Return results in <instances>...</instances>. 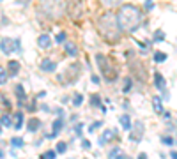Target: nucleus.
<instances>
[{"label": "nucleus", "instance_id": "nucleus-1", "mask_svg": "<svg viewBox=\"0 0 177 159\" xmlns=\"http://www.w3.org/2000/svg\"><path fill=\"white\" fill-rule=\"evenodd\" d=\"M117 25L124 32H133L142 25V12L136 5H122L117 14Z\"/></svg>", "mask_w": 177, "mask_h": 159}, {"label": "nucleus", "instance_id": "nucleus-2", "mask_svg": "<svg viewBox=\"0 0 177 159\" xmlns=\"http://www.w3.org/2000/svg\"><path fill=\"white\" fill-rule=\"evenodd\" d=\"M97 28L103 34V37H106L108 41H117L121 37V28L117 25V20L112 12H106L99 18V23H97Z\"/></svg>", "mask_w": 177, "mask_h": 159}, {"label": "nucleus", "instance_id": "nucleus-3", "mask_svg": "<svg viewBox=\"0 0 177 159\" xmlns=\"http://www.w3.org/2000/svg\"><path fill=\"white\" fill-rule=\"evenodd\" d=\"M96 62H97L99 69H101V74H103L104 78H106L108 81H115V78H117V67H115L114 60H112L110 57H106V55L97 53V55H96Z\"/></svg>", "mask_w": 177, "mask_h": 159}, {"label": "nucleus", "instance_id": "nucleus-4", "mask_svg": "<svg viewBox=\"0 0 177 159\" xmlns=\"http://www.w3.org/2000/svg\"><path fill=\"white\" fill-rule=\"evenodd\" d=\"M41 7L44 14H48L52 20H59V18H62L66 4H64V0H41Z\"/></svg>", "mask_w": 177, "mask_h": 159}, {"label": "nucleus", "instance_id": "nucleus-5", "mask_svg": "<svg viewBox=\"0 0 177 159\" xmlns=\"http://www.w3.org/2000/svg\"><path fill=\"white\" fill-rule=\"evenodd\" d=\"M0 50L4 53H12L14 50L20 53V41H14V39H11V37H4L2 41H0Z\"/></svg>", "mask_w": 177, "mask_h": 159}, {"label": "nucleus", "instance_id": "nucleus-6", "mask_svg": "<svg viewBox=\"0 0 177 159\" xmlns=\"http://www.w3.org/2000/svg\"><path fill=\"white\" fill-rule=\"evenodd\" d=\"M129 69H131L133 76H135L138 81H142V83H144V81L147 80V73H145V69H144V67L140 69V62L133 60V62H131V65H129Z\"/></svg>", "mask_w": 177, "mask_h": 159}, {"label": "nucleus", "instance_id": "nucleus-7", "mask_svg": "<svg viewBox=\"0 0 177 159\" xmlns=\"http://www.w3.org/2000/svg\"><path fill=\"white\" fill-rule=\"evenodd\" d=\"M57 69V64L53 62V60H48V58H44L41 62V71H46V73H52Z\"/></svg>", "mask_w": 177, "mask_h": 159}, {"label": "nucleus", "instance_id": "nucleus-8", "mask_svg": "<svg viewBox=\"0 0 177 159\" xmlns=\"http://www.w3.org/2000/svg\"><path fill=\"white\" fill-rule=\"evenodd\" d=\"M62 126H64L62 118L55 120V122H53V131H52V134H50L48 138H55V136H59V133H60V129H62Z\"/></svg>", "mask_w": 177, "mask_h": 159}, {"label": "nucleus", "instance_id": "nucleus-9", "mask_svg": "<svg viewBox=\"0 0 177 159\" xmlns=\"http://www.w3.org/2000/svg\"><path fill=\"white\" fill-rule=\"evenodd\" d=\"M37 44H39L41 48H50V44H52V41H50V35H48V34H43L41 37L37 39Z\"/></svg>", "mask_w": 177, "mask_h": 159}, {"label": "nucleus", "instance_id": "nucleus-10", "mask_svg": "<svg viewBox=\"0 0 177 159\" xmlns=\"http://www.w3.org/2000/svg\"><path fill=\"white\" fill-rule=\"evenodd\" d=\"M66 53L71 55V57H76V55H78V48H76V44H74V42H66Z\"/></svg>", "mask_w": 177, "mask_h": 159}, {"label": "nucleus", "instance_id": "nucleus-11", "mask_svg": "<svg viewBox=\"0 0 177 159\" xmlns=\"http://www.w3.org/2000/svg\"><path fill=\"white\" fill-rule=\"evenodd\" d=\"M27 127H29V131H30V133H34V131H37V129L41 127V120H37V118H30Z\"/></svg>", "mask_w": 177, "mask_h": 159}, {"label": "nucleus", "instance_id": "nucleus-12", "mask_svg": "<svg viewBox=\"0 0 177 159\" xmlns=\"http://www.w3.org/2000/svg\"><path fill=\"white\" fill-rule=\"evenodd\" d=\"M154 85L159 90H165V80H163V76L159 73H156V76H154Z\"/></svg>", "mask_w": 177, "mask_h": 159}, {"label": "nucleus", "instance_id": "nucleus-13", "mask_svg": "<svg viewBox=\"0 0 177 159\" xmlns=\"http://www.w3.org/2000/svg\"><path fill=\"white\" fill-rule=\"evenodd\" d=\"M112 134H115V131H112V129H106L103 133V138H99V145H104L108 140H112Z\"/></svg>", "mask_w": 177, "mask_h": 159}, {"label": "nucleus", "instance_id": "nucleus-14", "mask_svg": "<svg viewBox=\"0 0 177 159\" xmlns=\"http://www.w3.org/2000/svg\"><path fill=\"white\" fill-rule=\"evenodd\" d=\"M140 133H144V126H142V122H136L135 124V133H133V140H140Z\"/></svg>", "mask_w": 177, "mask_h": 159}, {"label": "nucleus", "instance_id": "nucleus-15", "mask_svg": "<svg viewBox=\"0 0 177 159\" xmlns=\"http://www.w3.org/2000/svg\"><path fill=\"white\" fill-rule=\"evenodd\" d=\"M121 126L124 127V129H131V118H129V115L121 117Z\"/></svg>", "mask_w": 177, "mask_h": 159}, {"label": "nucleus", "instance_id": "nucleus-16", "mask_svg": "<svg viewBox=\"0 0 177 159\" xmlns=\"http://www.w3.org/2000/svg\"><path fill=\"white\" fill-rule=\"evenodd\" d=\"M7 65H9V73H11V74H16L18 71H20V64L14 62V60H12V62H9Z\"/></svg>", "mask_w": 177, "mask_h": 159}, {"label": "nucleus", "instance_id": "nucleus-17", "mask_svg": "<svg viewBox=\"0 0 177 159\" xmlns=\"http://www.w3.org/2000/svg\"><path fill=\"white\" fill-rule=\"evenodd\" d=\"M14 92H16V95H18V99H20V101L25 99V90H23V87H21V85H16V87H14Z\"/></svg>", "mask_w": 177, "mask_h": 159}, {"label": "nucleus", "instance_id": "nucleus-18", "mask_svg": "<svg viewBox=\"0 0 177 159\" xmlns=\"http://www.w3.org/2000/svg\"><path fill=\"white\" fill-rule=\"evenodd\" d=\"M108 157L110 159H124L122 156H121V148H114V150L108 154Z\"/></svg>", "mask_w": 177, "mask_h": 159}, {"label": "nucleus", "instance_id": "nucleus-19", "mask_svg": "<svg viewBox=\"0 0 177 159\" xmlns=\"http://www.w3.org/2000/svg\"><path fill=\"white\" fill-rule=\"evenodd\" d=\"M14 118H16V129H21V126H23V115H21V111H18L16 115H14Z\"/></svg>", "mask_w": 177, "mask_h": 159}, {"label": "nucleus", "instance_id": "nucleus-20", "mask_svg": "<svg viewBox=\"0 0 177 159\" xmlns=\"http://www.w3.org/2000/svg\"><path fill=\"white\" fill-rule=\"evenodd\" d=\"M90 104H92V106H99L103 111L106 110V108H103V106H101V99H99L97 95H92V97H90Z\"/></svg>", "mask_w": 177, "mask_h": 159}, {"label": "nucleus", "instance_id": "nucleus-21", "mask_svg": "<svg viewBox=\"0 0 177 159\" xmlns=\"http://www.w3.org/2000/svg\"><path fill=\"white\" fill-rule=\"evenodd\" d=\"M55 150H57L59 154H64V152L67 150V143H66V141H59V143H57V148H55Z\"/></svg>", "mask_w": 177, "mask_h": 159}, {"label": "nucleus", "instance_id": "nucleus-22", "mask_svg": "<svg viewBox=\"0 0 177 159\" xmlns=\"http://www.w3.org/2000/svg\"><path fill=\"white\" fill-rule=\"evenodd\" d=\"M82 103H83V95H82V94H76L73 97V104L74 106H80Z\"/></svg>", "mask_w": 177, "mask_h": 159}, {"label": "nucleus", "instance_id": "nucleus-23", "mask_svg": "<svg viewBox=\"0 0 177 159\" xmlns=\"http://www.w3.org/2000/svg\"><path fill=\"white\" fill-rule=\"evenodd\" d=\"M55 156H57V152L55 150H48L46 154H43L41 159H55Z\"/></svg>", "mask_w": 177, "mask_h": 159}, {"label": "nucleus", "instance_id": "nucleus-24", "mask_svg": "<svg viewBox=\"0 0 177 159\" xmlns=\"http://www.w3.org/2000/svg\"><path fill=\"white\" fill-rule=\"evenodd\" d=\"M167 60V55L165 53H156L154 55V62H165Z\"/></svg>", "mask_w": 177, "mask_h": 159}, {"label": "nucleus", "instance_id": "nucleus-25", "mask_svg": "<svg viewBox=\"0 0 177 159\" xmlns=\"http://www.w3.org/2000/svg\"><path fill=\"white\" fill-rule=\"evenodd\" d=\"M11 145L12 147H23V140L21 138H12L11 140Z\"/></svg>", "mask_w": 177, "mask_h": 159}, {"label": "nucleus", "instance_id": "nucleus-26", "mask_svg": "<svg viewBox=\"0 0 177 159\" xmlns=\"http://www.w3.org/2000/svg\"><path fill=\"white\" fill-rule=\"evenodd\" d=\"M154 110L156 111H163V106H161V99L159 97H154Z\"/></svg>", "mask_w": 177, "mask_h": 159}, {"label": "nucleus", "instance_id": "nucleus-27", "mask_svg": "<svg viewBox=\"0 0 177 159\" xmlns=\"http://www.w3.org/2000/svg\"><path fill=\"white\" fill-rule=\"evenodd\" d=\"M103 2L108 7H114V5H119V4H121V0H103Z\"/></svg>", "mask_w": 177, "mask_h": 159}, {"label": "nucleus", "instance_id": "nucleus-28", "mask_svg": "<svg viewBox=\"0 0 177 159\" xmlns=\"http://www.w3.org/2000/svg\"><path fill=\"white\" fill-rule=\"evenodd\" d=\"M163 39H165V34L161 30H158L156 34H154V41H163Z\"/></svg>", "mask_w": 177, "mask_h": 159}, {"label": "nucleus", "instance_id": "nucleus-29", "mask_svg": "<svg viewBox=\"0 0 177 159\" xmlns=\"http://www.w3.org/2000/svg\"><path fill=\"white\" fill-rule=\"evenodd\" d=\"M2 124H4L5 127H9V126H11V117H9V115L2 117Z\"/></svg>", "mask_w": 177, "mask_h": 159}, {"label": "nucleus", "instance_id": "nucleus-30", "mask_svg": "<svg viewBox=\"0 0 177 159\" xmlns=\"http://www.w3.org/2000/svg\"><path fill=\"white\" fill-rule=\"evenodd\" d=\"M55 41H57V42H64V41H66V34H64V32H60V34H57Z\"/></svg>", "mask_w": 177, "mask_h": 159}, {"label": "nucleus", "instance_id": "nucleus-31", "mask_svg": "<svg viewBox=\"0 0 177 159\" xmlns=\"http://www.w3.org/2000/svg\"><path fill=\"white\" fill-rule=\"evenodd\" d=\"M5 80H7V76H5V73H4V69H0V85L5 83Z\"/></svg>", "mask_w": 177, "mask_h": 159}, {"label": "nucleus", "instance_id": "nucleus-32", "mask_svg": "<svg viewBox=\"0 0 177 159\" xmlns=\"http://www.w3.org/2000/svg\"><path fill=\"white\" fill-rule=\"evenodd\" d=\"M163 143H165V145H174V138H163Z\"/></svg>", "mask_w": 177, "mask_h": 159}, {"label": "nucleus", "instance_id": "nucleus-33", "mask_svg": "<svg viewBox=\"0 0 177 159\" xmlns=\"http://www.w3.org/2000/svg\"><path fill=\"white\" fill-rule=\"evenodd\" d=\"M152 7H154L152 0H147V2H145V9H147V11H152Z\"/></svg>", "mask_w": 177, "mask_h": 159}, {"label": "nucleus", "instance_id": "nucleus-34", "mask_svg": "<svg viewBox=\"0 0 177 159\" xmlns=\"http://www.w3.org/2000/svg\"><path fill=\"white\" fill-rule=\"evenodd\" d=\"M129 88H131V80L128 78V80H126V83H124V92H128Z\"/></svg>", "mask_w": 177, "mask_h": 159}, {"label": "nucleus", "instance_id": "nucleus-35", "mask_svg": "<svg viewBox=\"0 0 177 159\" xmlns=\"http://www.w3.org/2000/svg\"><path fill=\"white\" fill-rule=\"evenodd\" d=\"M101 126H103V122H96V124H92V126H90V131H96L97 127H101Z\"/></svg>", "mask_w": 177, "mask_h": 159}, {"label": "nucleus", "instance_id": "nucleus-36", "mask_svg": "<svg viewBox=\"0 0 177 159\" xmlns=\"http://www.w3.org/2000/svg\"><path fill=\"white\" fill-rule=\"evenodd\" d=\"M82 145H83L85 148H90V141H87V140H83V141H82Z\"/></svg>", "mask_w": 177, "mask_h": 159}, {"label": "nucleus", "instance_id": "nucleus-37", "mask_svg": "<svg viewBox=\"0 0 177 159\" xmlns=\"http://www.w3.org/2000/svg\"><path fill=\"white\" fill-rule=\"evenodd\" d=\"M138 159H147V154H144V152H142V154L138 156Z\"/></svg>", "mask_w": 177, "mask_h": 159}, {"label": "nucleus", "instance_id": "nucleus-38", "mask_svg": "<svg viewBox=\"0 0 177 159\" xmlns=\"http://www.w3.org/2000/svg\"><path fill=\"white\" fill-rule=\"evenodd\" d=\"M170 157H172V159H177V156H175V152H174V150L170 152Z\"/></svg>", "mask_w": 177, "mask_h": 159}, {"label": "nucleus", "instance_id": "nucleus-39", "mask_svg": "<svg viewBox=\"0 0 177 159\" xmlns=\"http://www.w3.org/2000/svg\"><path fill=\"white\" fill-rule=\"evenodd\" d=\"M0 133H2V127H0Z\"/></svg>", "mask_w": 177, "mask_h": 159}]
</instances>
